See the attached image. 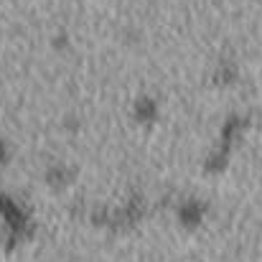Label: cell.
Wrapping results in <instances>:
<instances>
[]
</instances>
